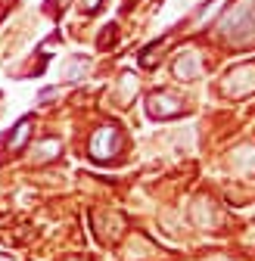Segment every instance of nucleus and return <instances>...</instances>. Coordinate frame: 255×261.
I'll return each mask as SVG.
<instances>
[{
    "mask_svg": "<svg viewBox=\"0 0 255 261\" xmlns=\"http://www.w3.org/2000/svg\"><path fill=\"white\" fill-rule=\"evenodd\" d=\"M100 4H103V0H84V7H81V10H87V13H97V10H100Z\"/></svg>",
    "mask_w": 255,
    "mask_h": 261,
    "instance_id": "nucleus-6",
    "label": "nucleus"
},
{
    "mask_svg": "<svg viewBox=\"0 0 255 261\" xmlns=\"http://www.w3.org/2000/svg\"><path fill=\"white\" fill-rule=\"evenodd\" d=\"M149 112H152L156 118H171V115L181 112V103L162 93V96H152V100H149Z\"/></svg>",
    "mask_w": 255,
    "mask_h": 261,
    "instance_id": "nucleus-2",
    "label": "nucleus"
},
{
    "mask_svg": "<svg viewBox=\"0 0 255 261\" xmlns=\"http://www.w3.org/2000/svg\"><path fill=\"white\" fill-rule=\"evenodd\" d=\"M193 72H196V59H193V56H190L187 62H184V59L177 62V75H181V78H190Z\"/></svg>",
    "mask_w": 255,
    "mask_h": 261,
    "instance_id": "nucleus-5",
    "label": "nucleus"
},
{
    "mask_svg": "<svg viewBox=\"0 0 255 261\" xmlns=\"http://www.w3.org/2000/svg\"><path fill=\"white\" fill-rule=\"evenodd\" d=\"M28 134H31V118H22V121L16 124V130H13V137L7 140V149H10V152L22 149V143L28 140Z\"/></svg>",
    "mask_w": 255,
    "mask_h": 261,
    "instance_id": "nucleus-4",
    "label": "nucleus"
},
{
    "mask_svg": "<svg viewBox=\"0 0 255 261\" xmlns=\"http://www.w3.org/2000/svg\"><path fill=\"white\" fill-rule=\"evenodd\" d=\"M221 31H224L227 38H234V41L249 38L255 31V4H243V7L231 10L224 16V22H221Z\"/></svg>",
    "mask_w": 255,
    "mask_h": 261,
    "instance_id": "nucleus-1",
    "label": "nucleus"
},
{
    "mask_svg": "<svg viewBox=\"0 0 255 261\" xmlns=\"http://www.w3.org/2000/svg\"><path fill=\"white\" fill-rule=\"evenodd\" d=\"M115 127H100L97 130V137H93V143H90V152H93V159H103V149H112L115 146Z\"/></svg>",
    "mask_w": 255,
    "mask_h": 261,
    "instance_id": "nucleus-3",
    "label": "nucleus"
}]
</instances>
